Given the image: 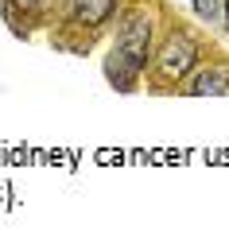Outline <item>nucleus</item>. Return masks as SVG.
<instances>
[{"mask_svg":"<svg viewBox=\"0 0 229 252\" xmlns=\"http://www.w3.org/2000/svg\"><path fill=\"white\" fill-rule=\"evenodd\" d=\"M105 74H109V82H113L117 90H132V86H136V74H140V70H132V66L125 63V59H121L117 51H113V55H109V63H105Z\"/></svg>","mask_w":229,"mask_h":252,"instance_id":"obj_5","label":"nucleus"},{"mask_svg":"<svg viewBox=\"0 0 229 252\" xmlns=\"http://www.w3.org/2000/svg\"><path fill=\"white\" fill-rule=\"evenodd\" d=\"M222 16H226V28H229V0H226V8H222Z\"/></svg>","mask_w":229,"mask_h":252,"instance_id":"obj_8","label":"nucleus"},{"mask_svg":"<svg viewBox=\"0 0 229 252\" xmlns=\"http://www.w3.org/2000/svg\"><path fill=\"white\" fill-rule=\"evenodd\" d=\"M191 94L195 97H218V94H229V74L210 66V70H198L195 82H191Z\"/></svg>","mask_w":229,"mask_h":252,"instance_id":"obj_4","label":"nucleus"},{"mask_svg":"<svg viewBox=\"0 0 229 252\" xmlns=\"http://www.w3.org/2000/svg\"><path fill=\"white\" fill-rule=\"evenodd\" d=\"M12 4H16V8H24V12H35V8H43L47 0H12Z\"/></svg>","mask_w":229,"mask_h":252,"instance_id":"obj_7","label":"nucleus"},{"mask_svg":"<svg viewBox=\"0 0 229 252\" xmlns=\"http://www.w3.org/2000/svg\"><path fill=\"white\" fill-rule=\"evenodd\" d=\"M70 12L82 28H101L117 12V0H70Z\"/></svg>","mask_w":229,"mask_h":252,"instance_id":"obj_3","label":"nucleus"},{"mask_svg":"<svg viewBox=\"0 0 229 252\" xmlns=\"http://www.w3.org/2000/svg\"><path fill=\"white\" fill-rule=\"evenodd\" d=\"M195 12L202 20H214V16L222 12V4H218V0H195Z\"/></svg>","mask_w":229,"mask_h":252,"instance_id":"obj_6","label":"nucleus"},{"mask_svg":"<svg viewBox=\"0 0 229 252\" xmlns=\"http://www.w3.org/2000/svg\"><path fill=\"white\" fill-rule=\"evenodd\" d=\"M198 63V47L187 39V35H171L164 43V51H160V74L171 78V82H179V78H187Z\"/></svg>","mask_w":229,"mask_h":252,"instance_id":"obj_2","label":"nucleus"},{"mask_svg":"<svg viewBox=\"0 0 229 252\" xmlns=\"http://www.w3.org/2000/svg\"><path fill=\"white\" fill-rule=\"evenodd\" d=\"M148 43H152V20H148L144 12H136V16H129V24L121 28L113 51H117L132 70H144V66H148Z\"/></svg>","mask_w":229,"mask_h":252,"instance_id":"obj_1","label":"nucleus"}]
</instances>
